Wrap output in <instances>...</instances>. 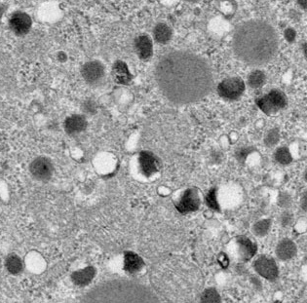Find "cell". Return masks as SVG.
I'll list each match as a JSON object with an SVG mask.
<instances>
[{
    "instance_id": "obj_1",
    "label": "cell",
    "mask_w": 307,
    "mask_h": 303,
    "mask_svg": "<svg viewBox=\"0 0 307 303\" xmlns=\"http://www.w3.org/2000/svg\"><path fill=\"white\" fill-rule=\"evenodd\" d=\"M155 78L163 95L178 104L198 101L213 87V74L208 63L185 51L163 56L156 65Z\"/></svg>"
},
{
    "instance_id": "obj_2",
    "label": "cell",
    "mask_w": 307,
    "mask_h": 303,
    "mask_svg": "<svg viewBox=\"0 0 307 303\" xmlns=\"http://www.w3.org/2000/svg\"><path fill=\"white\" fill-rule=\"evenodd\" d=\"M150 282L170 303H192L202 292L204 278L200 269L180 256H167L151 269Z\"/></svg>"
},
{
    "instance_id": "obj_3",
    "label": "cell",
    "mask_w": 307,
    "mask_h": 303,
    "mask_svg": "<svg viewBox=\"0 0 307 303\" xmlns=\"http://www.w3.org/2000/svg\"><path fill=\"white\" fill-rule=\"evenodd\" d=\"M233 50L247 63L261 65L271 61L278 50V36L266 22L253 20L240 25L234 32Z\"/></svg>"
},
{
    "instance_id": "obj_4",
    "label": "cell",
    "mask_w": 307,
    "mask_h": 303,
    "mask_svg": "<svg viewBox=\"0 0 307 303\" xmlns=\"http://www.w3.org/2000/svg\"><path fill=\"white\" fill-rule=\"evenodd\" d=\"M79 303H162L155 293L140 283L112 280L98 285Z\"/></svg>"
},
{
    "instance_id": "obj_5",
    "label": "cell",
    "mask_w": 307,
    "mask_h": 303,
    "mask_svg": "<svg viewBox=\"0 0 307 303\" xmlns=\"http://www.w3.org/2000/svg\"><path fill=\"white\" fill-rule=\"evenodd\" d=\"M256 104L265 114H274L287 105V98L283 92L272 90L258 99Z\"/></svg>"
},
{
    "instance_id": "obj_6",
    "label": "cell",
    "mask_w": 307,
    "mask_h": 303,
    "mask_svg": "<svg viewBox=\"0 0 307 303\" xmlns=\"http://www.w3.org/2000/svg\"><path fill=\"white\" fill-rule=\"evenodd\" d=\"M31 177L38 182H48L54 174V165L50 158L37 156L29 164Z\"/></svg>"
},
{
    "instance_id": "obj_7",
    "label": "cell",
    "mask_w": 307,
    "mask_h": 303,
    "mask_svg": "<svg viewBox=\"0 0 307 303\" xmlns=\"http://www.w3.org/2000/svg\"><path fill=\"white\" fill-rule=\"evenodd\" d=\"M245 91V83L239 77H230L224 79L219 85L218 92L221 97L226 100H236Z\"/></svg>"
},
{
    "instance_id": "obj_8",
    "label": "cell",
    "mask_w": 307,
    "mask_h": 303,
    "mask_svg": "<svg viewBox=\"0 0 307 303\" xmlns=\"http://www.w3.org/2000/svg\"><path fill=\"white\" fill-rule=\"evenodd\" d=\"M105 66L98 61L85 62L81 67V75L86 83L94 85L99 83L105 77Z\"/></svg>"
},
{
    "instance_id": "obj_9",
    "label": "cell",
    "mask_w": 307,
    "mask_h": 303,
    "mask_svg": "<svg viewBox=\"0 0 307 303\" xmlns=\"http://www.w3.org/2000/svg\"><path fill=\"white\" fill-rule=\"evenodd\" d=\"M32 27L30 16L25 12H16L9 19V28L12 32L18 36L28 34Z\"/></svg>"
},
{
    "instance_id": "obj_10",
    "label": "cell",
    "mask_w": 307,
    "mask_h": 303,
    "mask_svg": "<svg viewBox=\"0 0 307 303\" xmlns=\"http://www.w3.org/2000/svg\"><path fill=\"white\" fill-rule=\"evenodd\" d=\"M201 201L199 192L195 188H189L184 191L180 202L176 205V208L181 213L195 212L200 207Z\"/></svg>"
},
{
    "instance_id": "obj_11",
    "label": "cell",
    "mask_w": 307,
    "mask_h": 303,
    "mask_svg": "<svg viewBox=\"0 0 307 303\" xmlns=\"http://www.w3.org/2000/svg\"><path fill=\"white\" fill-rule=\"evenodd\" d=\"M253 266L256 272L267 280H274L278 276V266L271 257L260 255L255 259Z\"/></svg>"
},
{
    "instance_id": "obj_12",
    "label": "cell",
    "mask_w": 307,
    "mask_h": 303,
    "mask_svg": "<svg viewBox=\"0 0 307 303\" xmlns=\"http://www.w3.org/2000/svg\"><path fill=\"white\" fill-rule=\"evenodd\" d=\"M139 162H140L141 173H142L144 176H146V177H150V176L156 174L157 172H159V169H160V161H159V159H158L153 153H151V152H140Z\"/></svg>"
},
{
    "instance_id": "obj_13",
    "label": "cell",
    "mask_w": 307,
    "mask_h": 303,
    "mask_svg": "<svg viewBox=\"0 0 307 303\" xmlns=\"http://www.w3.org/2000/svg\"><path fill=\"white\" fill-rule=\"evenodd\" d=\"M86 117L81 114H72L65 118L63 122V129L69 136H76L84 132L87 128Z\"/></svg>"
},
{
    "instance_id": "obj_14",
    "label": "cell",
    "mask_w": 307,
    "mask_h": 303,
    "mask_svg": "<svg viewBox=\"0 0 307 303\" xmlns=\"http://www.w3.org/2000/svg\"><path fill=\"white\" fill-rule=\"evenodd\" d=\"M112 77L114 81L121 85H127L132 81V74L124 61H117L112 66Z\"/></svg>"
},
{
    "instance_id": "obj_15",
    "label": "cell",
    "mask_w": 307,
    "mask_h": 303,
    "mask_svg": "<svg viewBox=\"0 0 307 303\" xmlns=\"http://www.w3.org/2000/svg\"><path fill=\"white\" fill-rule=\"evenodd\" d=\"M237 245L239 249V253L244 261L250 260L251 257L255 254L257 247L255 243L252 242L251 239H249L246 236H239L237 238Z\"/></svg>"
},
{
    "instance_id": "obj_16",
    "label": "cell",
    "mask_w": 307,
    "mask_h": 303,
    "mask_svg": "<svg viewBox=\"0 0 307 303\" xmlns=\"http://www.w3.org/2000/svg\"><path fill=\"white\" fill-rule=\"evenodd\" d=\"M144 266V261L139 254L126 252L124 254V269L128 273H137Z\"/></svg>"
},
{
    "instance_id": "obj_17",
    "label": "cell",
    "mask_w": 307,
    "mask_h": 303,
    "mask_svg": "<svg viewBox=\"0 0 307 303\" xmlns=\"http://www.w3.org/2000/svg\"><path fill=\"white\" fill-rule=\"evenodd\" d=\"M135 49L141 60H147L152 55V43L148 36L140 35L135 40Z\"/></svg>"
},
{
    "instance_id": "obj_18",
    "label": "cell",
    "mask_w": 307,
    "mask_h": 303,
    "mask_svg": "<svg viewBox=\"0 0 307 303\" xmlns=\"http://www.w3.org/2000/svg\"><path fill=\"white\" fill-rule=\"evenodd\" d=\"M276 252L280 259L282 260H289L292 259L297 253V246L296 244L289 240L285 239L279 243L276 249Z\"/></svg>"
},
{
    "instance_id": "obj_19",
    "label": "cell",
    "mask_w": 307,
    "mask_h": 303,
    "mask_svg": "<svg viewBox=\"0 0 307 303\" xmlns=\"http://www.w3.org/2000/svg\"><path fill=\"white\" fill-rule=\"evenodd\" d=\"M94 277H95V269L94 267L91 266L75 271L71 276L73 283L77 286L88 285L94 279Z\"/></svg>"
},
{
    "instance_id": "obj_20",
    "label": "cell",
    "mask_w": 307,
    "mask_h": 303,
    "mask_svg": "<svg viewBox=\"0 0 307 303\" xmlns=\"http://www.w3.org/2000/svg\"><path fill=\"white\" fill-rule=\"evenodd\" d=\"M154 37L157 42L165 44L172 37V31L165 24H159L154 30Z\"/></svg>"
},
{
    "instance_id": "obj_21",
    "label": "cell",
    "mask_w": 307,
    "mask_h": 303,
    "mask_svg": "<svg viewBox=\"0 0 307 303\" xmlns=\"http://www.w3.org/2000/svg\"><path fill=\"white\" fill-rule=\"evenodd\" d=\"M6 268L12 274H19L23 270V261L22 259L16 255L11 254L6 258Z\"/></svg>"
},
{
    "instance_id": "obj_22",
    "label": "cell",
    "mask_w": 307,
    "mask_h": 303,
    "mask_svg": "<svg viewBox=\"0 0 307 303\" xmlns=\"http://www.w3.org/2000/svg\"><path fill=\"white\" fill-rule=\"evenodd\" d=\"M201 303H221V297L216 289L209 288L201 294Z\"/></svg>"
},
{
    "instance_id": "obj_23",
    "label": "cell",
    "mask_w": 307,
    "mask_h": 303,
    "mask_svg": "<svg viewBox=\"0 0 307 303\" xmlns=\"http://www.w3.org/2000/svg\"><path fill=\"white\" fill-rule=\"evenodd\" d=\"M248 82H249V85L251 86V88H259L265 82V75L262 71L255 70L253 72H251V74L249 75Z\"/></svg>"
},
{
    "instance_id": "obj_24",
    "label": "cell",
    "mask_w": 307,
    "mask_h": 303,
    "mask_svg": "<svg viewBox=\"0 0 307 303\" xmlns=\"http://www.w3.org/2000/svg\"><path fill=\"white\" fill-rule=\"evenodd\" d=\"M275 159L282 165H287L292 162V155L287 148H280L275 153Z\"/></svg>"
},
{
    "instance_id": "obj_25",
    "label": "cell",
    "mask_w": 307,
    "mask_h": 303,
    "mask_svg": "<svg viewBox=\"0 0 307 303\" xmlns=\"http://www.w3.org/2000/svg\"><path fill=\"white\" fill-rule=\"evenodd\" d=\"M270 227V220L269 219H263L258 222H256L253 226V232L257 236H263L265 235Z\"/></svg>"
},
{
    "instance_id": "obj_26",
    "label": "cell",
    "mask_w": 307,
    "mask_h": 303,
    "mask_svg": "<svg viewBox=\"0 0 307 303\" xmlns=\"http://www.w3.org/2000/svg\"><path fill=\"white\" fill-rule=\"evenodd\" d=\"M206 203L209 208H211L214 211H220V206L217 200V190L216 188H213L209 191V193L206 196Z\"/></svg>"
},
{
    "instance_id": "obj_27",
    "label": "cell",
    "mask_w": 307,
    "mask_h": 303,
    "mask_svg": "<svg viewBox=\"0 0 307 303\" xmlns=\"http://www.w3.org/2000/svg\"><path fill=\"white\" fill-rule=\"evenodd\" d=\"M279 133L277 130H271L267 133V135L265 136V139H264V142L267 146L269 147H272L274 146L276 143H278L279 141Z\"/></svg>"
},
{
    "instance_id": "obj_28",
    "label": "cell",
    "mask_w": 307,
    "mask_h": 303,
    "mask_svg": "<svg viewBox=\"0 0 307 303\" xmlns=\"http://www.w3.org/2000/svg\"><path fill=\"white\" fill-rule=\"evenodd\" d=\"M219 262H220L221 266L224 267V268H227V266L229 265V260H228L227 256H226L224 253H222V254L219 256Z\"/></svg>"
},
{
    "instance_id": "obj_29",
    "label": "cell",
    "mask_w": 307,
    "mask_h": 303,
    "mask_svg": "<svg viewBox=\"0 0 307 303\" xmlns=\"http://www.w3.org/2000/svg\"><path fill=\"white\" fill-rule=\"evenodd\" d=\"M295 31H293V30H288V31H286V38L289 40V41H293L294 40V38H295Z\"/></svg>"
}]
</instances>
